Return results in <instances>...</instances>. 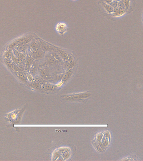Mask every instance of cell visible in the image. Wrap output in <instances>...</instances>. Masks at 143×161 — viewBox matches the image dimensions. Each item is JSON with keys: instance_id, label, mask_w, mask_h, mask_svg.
<instances>
[{"instance_id": "6da1fadb", "label": "cell", "mask_w": 143, "mask_h": 161, "mask_svg": "<svg viewBox=\"0 0 143 161\" xmlns=\"http://www.w3.org/2000/svg\"><path fill=\"white\" fill-rule=\"evenodd\" d=\"M94 145L99 151H102L107 148L110 142V134L105 131L97 135L95 138Z\"/></svg>"}, {"instance_id": "7a4b0ae2", "label": "cell", "mask_w": 143, "mask_h": 161, "mask_svg": "<svg viewBox=\"0 0 143 161\" xmlns=\"http://www.w3.org/2000/svg\"><path fill=\"white\" fill-rule=\"evenodd\" d=\"M58 155L59 156L58 158H62L61 160H66L70 157L71 155V151L70 148L67 147L61 148L57 151Z\"/></svg>"}, {"instance_id": "3957f363", "label": "cell", "mask_w": 143, "mask_h": 161, "mask_svg": "<svg viewBox=\"0 0 143 161\" xmlns=\"http://www.w3.org/2000/svg\"><path fill=\"white\" fill-rule=\"evenodd\" d=\"M89 96V94L87 93H82L76 94L73 95H67L66 96L65 98L67 99H73V100H80V99H85L88 98Z\"/></svg>"}, {"instance_id": "277c9868", "label": "cell", "mask_w": 143, "mask_h": 161, "mask_svg": "<svg viewBox=\"0 0 143 161\" xmlns=\"http://www.w3.org/2000/svg\"><path fill=\"white\" fill-rule=\"evenodd\" d=\"M66 27V26L63 23H61V24L60 23V24H58L56 26L57 30L60 32H63L65 30Z\"/></svg>"}, {"instance_id": "5b68a950", "label": "cell", "mask_w": 143, "mask_h": 161, "mask_svg": "<svg viewBox=\"0 0 143 161\" xmlns=\"http://www.w3.org/2000/svg\"><path fill=\"white\" fill-rule=\"evenodd\" d=\"M74 1H75V0H74Z\"/></svg>"}]
</instances>
